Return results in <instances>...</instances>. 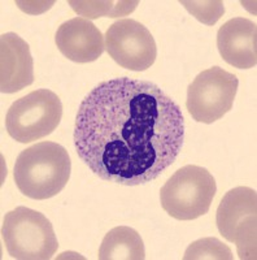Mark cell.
I'll use <instances>...</instances> for the list:
<instances>
[{"instance_id":"cell-6","label":"cell","mask_w":257,"mask_h":260,"mask_svg":"<svg viewBox=\"0 0 257 260\" xmlns=\"http://www.w3.org/2000/svg\"><path fill=\"white\" fill-rule=\"evenodd\" d=\"M257 192L238 186L225 194L217 208L216 222L225 240L237 245L239 259H256Z\"/></svg>"},{"instance_id":"cell-10","label":"cell","mask_w":257,"mask_h":260,"mask_svg":"<svg viewBox=\"0 0 257 260\" xmlns=\"http://www.w3.org/2000/svg\"><path fill=\"white\" fill-rule=\"evenodd\" d=\"M55 42L66 59L78 64L98 60L105 50L100 30L83 17L71 18L60 25Z\"/></svg>"},{"instance_id":"cell-7","label":"cell","mask_w":257,"mask_h":260,"mask_svg":"<svg viewBox=\"0 0 257 260\" xmlns=\"http://www.w3.org/2000/svg\"><path fill=\"white\" fill-rule=\"evenodd\" d=\"M239 80L219 67L203 71L187 89L186 107L194 120L212 124L233 108Z\"/></svg>"},{"instance_id":"cell-14","label":"cell","mask_w":257,"mask_h":260,"mask_svg":"<svg viewBox=\"0 0 257 260\" xmlns=\"http://www.w3.org/2000/svg\"><path fill=\"white\" fill-rule=\"evenodd\" d=\"M185 260H233L234 255L228 245L217 238H201L192 242L183 255Z\"/></svg>"},{"instance_id":"cell-2","label":"cell","mask_w":257,"mask_h":260,"mask_svg":"<svg viewBox=\"0 0 257 260\" xmlns=\"http://www.w3.org/2000/svg\"><path fill=\"white\" fill-rule=\"evenodd\" d=\"M70 156L65 148L55 142H41L18 155L13 178L25 197L45 201L61 192L70 178Z\"/></svg>"},{"instance_id":"cell-5","label":"cell","mask_w":257,"mask_h":260,"mask_svg":"<svg viewBox=\"0 0 257 260\" xmlns=\"http://www.w3.org/2000/svg\"><path fill=\"white\" fill-rule=\"evenodd\" d=\"M62 117L60 98L51 90L39 89L20 98L9 107L7 132L18 143H30L50 136Z\"/></svg>"},{"instance_id":"cell-4","label":"cell","mask_w":257,"mask_h":260,"mask_svg":"<svg viewBox=\"0 0 257 260\" xmlns=\"http://www.w3.org/2000/svg\"><path fill=\"white\" fill-rule=\"evenodd\" d=\"M216 192V180L208 169L186 166L178 169L161 187L160 201L171 217L189 221L208 213Z\"/></svg>"},{"instance_id":"cell-13","label":"cell","mask_w":257,"mask_h":260,"mask_svg":"<svg viewBox=\"0 0 257 260\" xmlns=\"http://www.w3.org/2000/svg\"><path fill=\"white\" fill-rule=\"evenodd\" d=\"M74 12L89 18L120 17L131 13L138 2H69Z\"/></svg>"},{"instance_id":"cell-1","label":"cell","mask_w":257,"mask_h":260,"mask_svg":"<svg viewBox=\"0 0 257 260\" xmlns=\"http://www.w3.org/2000/svg\"><path fill=\"white\" fill-rule=\"evenodd\" d=\"M73 137L78 156L99 178L138 186L175 161L183 146L185 118L156 83L113 78L83 99Z\"/></svg>"},{"instance_id":"cell-12","label":"cell","mask_w":257,"mask_h":260,"mask_svg":"<svg viewBox=\"0 0 257 260\" xmlns=\"http://www.w3.org/2000/svg\"><path fill=\"white\" fill-rule=\"evenodd\" d=\"M98 257L100 260H144L142 237L133 228H113L104 237Z\"/></svg>"},{"instance_id":"cell-8","label":"cell","mask_w":257,"mask_h":260,"mask_svg":"<svg viewBox=\"0 0 257 260\" xmlns=\"http://www.w3.org/2000/svg\"><path fill=\"white\" fill-rule=\"evenodd\" d=\"M105 50L120 67L133 72L147 71L157 57L156 42L152 34L133 18L116 21L108 27Z\"/></svg>"},{"instance_id":"cell-15","label":"cell","mask_w":257,"mask_h":260,"mask_svg":"<svg viewBox=\"0 0 257 260\" xmlns=\"http://www.w3.org/2000/svg\"><path fill=\"white\" fill-rule=\"evenodd\" d=\"M182 6L191 13L196 20L205 25H214L224 16V2H180Z\"/></svg>"},{"instance_id":"cell-9","label":"cell","mask_w":257,"mask_h":260,"mask_svg":"<svg viewBox=\"0 0 257 260\" xmlns=\"http://www.w3.org/2000/svg\"><path fill=\"white\" fill-rule=\"evenodd\" d=\"M34 82L30 47L16 32L0 37V91L13 94Z\"/></svg>"},{"instance_id":"cell-3","label":"cell","mask_w":257,"mask_h":260,"mask_svg":"<svg viewBox=\"0 0 257 260\" xmlns=\"http://www.w3.org/2000/svg\"><path fill=\"white\" fill-rule=\"evenodd\" d=\"M2 237L13 259L48 260L59 248L50 220L43 213L27 207H17L7 213Z\"/></svg>"},{"instance_id":"cell-11","label":"cell","mask_w":257,"mask_h":260,"mask_svg":"<svg viewBox=\"0 0 257 260\" xmlns=\"http://www.w3.org/2000/svg\"><path fill=\"white\" fill-rule=\"evenodd\" d=\"M219 55L238 69H249L257 64V26L253 21L234 17L217 32Z\"/></svg>"}]
</instances>
